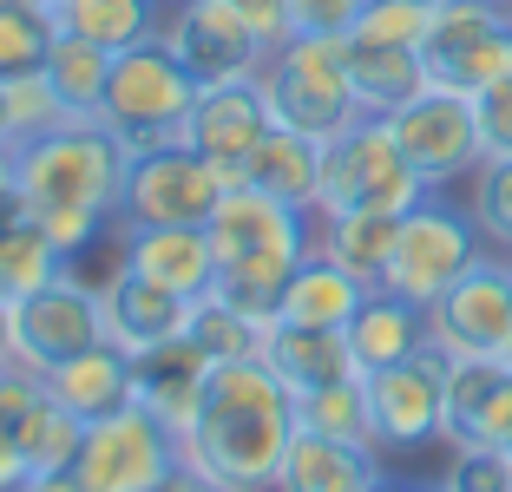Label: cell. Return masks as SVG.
I'll use <instances>...</instances> for the list:
<instances>
[{
    "label": "cell",
    "instance_id": "obj_12",
    "mask_svg": "<svg viewBox=\"0 0 512 492\" xmlns=\"http://www.w3.org/2000/svg\"><path fill=\"white\" fill-rule=\"evenodd\" d=\"M362 388H368L381 453H421L434 440H447V355L440 348H421L394 368L362 374Z\"/></svg>",
    "mask_w": 512,
    "mask_h": 492
},
{
    "label": "cell",
    "instance_id": "obj_33",
    "mask_svg": "<svg viewBox=\"0 0 512 492\" xmlns=\"http://www.w3.org/2000/svg\"><path fill=\"white\" fill-rule=\"evenodd\" d=\"M296 427H316L329 440H355V447H375V414H368V388L362 374L329 381L316 394H296Z\"/></svg>",
    "mask_w": 512,
    "mask_h": 492
},
{
    "label": "cell",
    "instance_id": "obj_17",
    "mask_svg": "<svg viewBox=\"0 0 512 492\" xmlns=\"http://www.w3.org/2000/svg\"><path fill=\"white\" fill-rule=\"evenodd\" d=\"M211 368L217 361L204 355L191 335H171V342L132 355V394H138L145 414H158L184 440V427L197 420V401H204V388H211Z\"/></svg>",
    "mask_w": 512,
    "mask_h": 492
},
{
    "label": "cell",
    "instance_id": "obj_5",
    "mask_svg": "<svg viewBox=\"0 0 512 492\" xmlns=\"http://www.w3.org/2000/svg\"><path fill=\"white\" fill-rule=\"evenodd\" d=\"M197 79L184 73V60L165 46V33L112 53V79H106V105H99V125L112 138H125V151H151L184 138V119L197 105Z\"/></svg>",
    "mask_w": 512,
    "mask_h": 492
},
{
    "label": "cell",
    "instance_id": "obj_23",
    "mask_svg": "<svg viewBox=\"0 0 512 492\" xmlns=\"http://www.w3.org/2000/svg\"><path fill=\"white\" fill-rule=\"evenodd\" d=\"M348 348H355V368H362V374L421 355V348H434V335H427V309H421V302H407V296H394V289H368L362 309H355V322H348Z\"/></svg>",
    "mask_w": 512,
    "mask_h": 492
},
{
    "label": "cell",
    "instance_id": "obj_19",
    "mask_svg": "<svg viewBox=\"0 0 512 492\" xmlns=\"http://www.w3.org/2000/svg\"><path fill=\"white\" fill-rule=\"evenodd\" d=\"M99 315H106V342H119L125 355H138V348H158V342H171V335H184L191 296L151 283L138 269H119V276L99 289Z\"/></svg>",
    "mask_w": 512,
    "mask_h": 492
},
{
    "label": "cell",
    "instance_id": "obj_27",
    "mask_svg": "<svg viewBox=\"0 0 512 492\" xmlns=\"http://www.w3.org/2000/svg\"><path fill=\"white\" fill-rule=\"evenodd\" d=\"M394 237H401V217H388V210H335V217H316V250L329 263H342L348 276H362L368 289H381V276H388Z\"/></svg>",
    "mask_w": 512,
    "mask_h": 492
},
{
    "label": "cell",
    "instance_id": "obj_25",
    "mask_svg": "<svg viewBox=\"0 0 512 492\" xmlns=\"http://www.w3.org/2000/svg\"><path fill=\"white\" fill-rule=\"evenodd\" d=\"M250 191H270L296 210H316V191H322V138H302L289 125H270V138L250 151L243 178Z\"/></svg>",
    "mask_w": 512,
    "mask_h": 492
},
{
    "label": "cell",
    "instance_id": "obj_21",
    "mask_svg": "<svg viewBox=\"0 0 512 492\" xmlns=\"http://www.w3.org/2000/svg\"><path fill=\"white\" fill-rule=\"evenodd\" d=\"M381 479V447H355V440H329L316 427H296L283 453L276 492H368Z\"/></svg>",
    "mask_w": 512,
    "mask_h": 492
},
{
    "label": "cell",
    "instance_id": "obj_48",
    "mask_svg": "<svg viewBox=\"0 0 512 492\" xmlns=\"http://www.w3.org/2000/svg\"><path fill=\"white\" fill-rule=\"evenodd\" d=\"M0 145H14V112H7V86H0Z\"/></svg>",
    "mask_w": 512,
    "mask_h": 492
},
{
    "label": "cell",
    "instance_id": "obj_31",
    "mask_svg": "<svg viewBox=\"0 0 512 492\" xmlns=\"http://www.w3.org/2000/svg\"><path fill=\"white\" fill-rule=\"evenodd\" d=\"M46 86L66 105V119H99L106 105V79H112V53L92 40H73V33H53V53H46Z\"/></svg>",
    "mask_w": 512,
    "mask_h": 492
},
{
    "label": "cell",
    "instance_id": "obj_14",
    "mask_svg": "<svg viewBox=\"0 0 512 492\" xmlns=\"http://www.w3.org/2000/svg\"><path fill=\"white\" fill-rule=\"evenodd\" d=\"M106 342V315H99V289L79 283L73 269H60L46 289L14 302V355L20 368L53 374L60 361H73L79 348Z\"/></svg>",
    "mask_w": 512,
    "mask_h": 492
},
{
    "label": "cell",
    "instance_id": "obj_10",
    "mask_svg": "<svg viewBox=\"0 0 512 492\" xmlns=\"http://www.w3.org/2000/svg\"><path fill=\"white\" fill-rule=\"evenodd\" d=\"M224 191H230L224 171L184 138H171V145L132 151L119 184V224H211Z\"/></svg>",
    "mask_w": 512,
    "mask_h": 492
},
{
    "label": "cell",
    "instance_id": "obj_38",
    "mask_svg": "<svg viewBox=\"0 0 512 492\" xmlns=\"http://www.w3.org/2000/svg\"><path fill=\"white\" fill-rule=\"evenodd\" d=\"M434 27V0H368L355 20V40H394V46H421Z\"/></svg>",
    "mask_w": 512,
    "mask_h": 492
},
{
    "label": "cell",
    "instance_id": "obj_24",
    "mask_svg": "<svg viewBox=\"0 0 512 492\" xmlns=\"http://www.w3.org/2000/svg\"><path fill=\"white\" fill-rule=\"evenodd\" d=\"M348 86L362 99L368 119H388L407 99H421L434 79H427L421 46H394V40H355L348 33Z\"/></svg>",
    "mask_w": 512,
    "mask_h": 492
},
{
    "label": "cell",
    "instance_id": "obj_34",
    "mask_svg": "<svg viewBox=\"0 0 512 492\" xmlns=\"http://www.w3.org/2000/svg\"><path fill=\"white\" fill-rule=\"evenodd\" d=\"M184 335H191V342L204 348L211 361H250V355H263V322H256V315H243L237 302H224L217 289L191 302Z\"/></svg>",
    "mask_w": 512,
    "mask_h": 492
},
{
    "label": "cell",
    "instance_id": "obj_46",
    "mask_svg": "<svg viewBox=\"0 0 512 492\" xmlns=\"http://www.w3.org/2000/svg\"><path fill=\"white\" fill-rule=\"evenodd\" d=\"M0 197H20V171H14V145H0Z\"/></svg>",
    "mask_w": 512,
    "mask_h": 492
},
{
    "label": "cell",
    "instance_id": "obj_26",
    "mask_svg": "<svg viewBox=\"0 0 512 492\" xmlns=\"http://www.w3.org/2000/svg\"><path fill=\"white\" fill-rule=\"evenodd\" d=\"M46 20H53V33L125 53L165 27V0H46Z\"/></svg>",
    "mask_w": 512,
    "mask_h": 492
},
{
    "label": "cell",
    "instance_id": "obj_47",
    "mask_svg": "<svg viewBox=\"0 0 512 492\" xmlns=\"http://www.w3.org/2000/svg\"><path fill=\"white\" fill-rule=\"evenodd\" d=\"M165 492H224V486H211V479H197V473H178Z\"/></svg>",
    "mask_w": 512,
    "mask_h": 492
},
{
    "label": "cell",
    "instance_id": "obj_6",
    "mask_svg": "<svg viewBox=\"0 0 512 492\" xmlns=\"http://www.w3.org/2000/svg\"><path fill=\"white\" fill-rule=\"evenodd\" d=\"M421 197H427V184L407 164V151L394 145L388 119H368L362 112L348 132H335L322 145L316 217H335V210H388V217H407Z\"/></svg>",
    "mask_w": 512,
    "mask_h": 492
},
{
    "label": "cell",
    "instance_id": "obj_51",
    "mask_svg": "<svg viewBox=\"0 0 512 492\" xmlns=\"http://www.w3.org/2000/svg\"><path fill=\"white\" fill-rule=\"evenodd\" d=\"M0 7H46V0H0Z\"/></svg>",
    "mask_w": 512,
    "mask_h": 492
},
{
    "label": "cell",
    "instance_id": "obj_35",
    "mask_svg": "<svg viewBox=\"0 0 512 492\" xmlns=\"http://www.w3.org/2000/svg\"><path fill=\"white\" fill-rule=\"evenodd\" d=\"M53 53V20L46 7H0V86L33 79Z\"/></svg>",
    "mask_w": 512,
    "mask_h": 492
},
{
    "label": "cell",
    "instance_id": "obj_36",
    "mask_svg": "<svg viewBox=\"0 0 512 492\" xmlns=\"http://www.w3.org/2000/svg\"><path fill=\"white\" fill-rule=\"evenodd\" d=\"M460 191H467V210H473V224H480V237L512 256V158H486Z\"/></svg>",
    "mask_w": 512,
    "mask_h": 492
},
{
    "label": "cell",
    "instance_id": "obj_43",
    "mask_svg": "<svg viewBox=\"0 0 512 492\" xmlns=\"http://www.w3.org/2000/svg\"><path fill=\"white\" fill-rule=\"evenodd\" d=\"M20 492H86V479H79L73 466H53V473H33Z\"/></svg>",
    "mask_w": 512,
    "mask_h": 492
},
{
    "label": "cell",
    "instance_id": "obj_30",
    "mask_svg": "<svg viewBox=\"0 0 512 492\" xmlns=\"http://www.w3.org/2000/svg\"><path fill=\"white\" fill-rule=\"evenodd\" d=\"M506 388H512V368L499 355H447V447L480 440Z\"/></svg>",
    "mask_w": 512,
    "mask_h": 492
},
{
    "label": "cell",
    "instance_id": "obj_15",
    "mask_svg": "<svg viewBox=\"0 0 512 492\" xmlns=\"http://www.w3.org/2000/svg\"><path fill=\"white\" fill-rule=\"evenodd\" d=\"M506 328H512V256L506 250H486L447 296L427 302V335H434L440 355H499Z\"/></svg>",
    "mask_w": 512,
    "mask_h": 492
},
{
    "label": "cell",
    "instance_id": "obj_50",
    "mask_svg": "<svg viewBox=\"0 0 512 492\" xmlns=\"http://www.w3.org/2000/svg\"><path fill=\"white\" fill-rule=\"evenodd\" d=\"M499 361H506V368H512V328H506V342H499Z\"/></svg>",
    "mask_w": 512,
    "mask_h": 492
},
{
    "label": "cell",
    "instance_id": "obj_53",
    "mask_svg": "<svg viewBox=\"0 0 512 492\" xmlns=\"http://www.w3.org/2000/svg\"><path fill=\"white\" fill-rule=\"evenodd\" d=\"M165 7H171V0H165Z\"/></svg>",
    "mask_w": 512,
    "mask_h": 492
},
{
    "label": "cell",
    "instance_id": "obj_39",
    "mask_svg": "<svg viewBox=\"0 0 512 492\" xmlns=\"http://www.w3.org/2000/svg\"><path fill=\"white\" fill-rule=\"evenodd\" d=\"M7 112H14V145H20V138H40V132H53V125H66V105L53 99L46 73H33V79H14V86H7Z\"/></svg>",
    "mask_w": 512,
    "mask_h": 492
},
{
    "label": "cell",
    "instance_id": "obj_40",
    "mask_svg": "<svg viewBox=\"0 0 512 492\" xmlns=\"http://www.w3.org/2000/svg\"><path fill=\"white\" fill-rule=\"evenodd\" d=\"M368 0H289V33H355Z\"/></svg>",
    "mask_w": 512,
    "mask_h": 492
},
{
    "label": "cell",
    "instance_id": "obj_2",
    "mask_svg": "<svg viewBox=\"0 0 512 492\" xmlns=\"http://www.w3.org/2000/svg\"><path fill=\"white\" fill-rule=\"evenodd\" d=\"M125 164H132L125 138H112L99 119H66L53 132L14 145L20 204H27V217H40L46 237L66 256H79L99 230L119 224Z\"/></svg>",
    "mask_w": 512,
    "mask_h": 492
},
{
    "label": "cell",
    "instance_id": "obj_28",
    "mask_svg": "<svg viewBox=\"0 0 512 492\" xmlns=\"http://www.w3.org/2000/svg\"><path fill=\"white\" fill-rule=\"evenodd\" d=\"M368 283L362 276H348L342 263H329L322 250L302 256V269L289 276L283 289V322H309V328H348L355 309H362Z\"/></svg>",
    "mask_w": 512,
    "mask_h": 492
},
{
    "label": "cell",
    "instance_id": "obj_4",
    "mask_svg": "<svg viewBox=\"0 0 512 492\" xmlns=\"http://www.w3.org/2000/svg\"><path fill=\"white\" fill-rule=\"evenodd\" d=\"M263 99H270L276 125L302 138H322L329 145L335 132L362 119V99L348 86V33H283L263 60Z\"/></svg>",
    "mask_w": 512,
    "mask_h": 492
},
{
    "label": "cell",
    "instance_id": "obj_44",
    "mask_svg": "<svg viewBox=\"0 0 512 492\" xmlns=\"http://www.w3.org/2000/svg\"><path fill=\"white\" fill-rule=\"evenodd\" d=\"M480 440H486V447H512V388L499 394V407H493V420H486Z\"/></svg>",
    "mask_w": 512,
    "mask_h": 492
},
{
    "label": "cell",
    "instance_id": "obj_45",
    "mask_svg": "<svg viewBox=\"0 0 512 492\" xmlns=\"http://www.w3.org/2000/svg\"><path fill=\"white\" fill-rule=\"evenodd\" d=\"M14 302H0V368H14Z\"/></svg>",
    "mask_w": 512,
    "mask_h": 492
},
{
    "label": "cell",
    "instance_id": "obj_32",
    "mask_svg": "<svg viewBox=\"0 0 512 492\" xmlns=\"http://www.w3.org/2000/svg\"><path fill=\"white\" fill-rule=\"evenodd\" d=\"M66 269V250L46 237L40 217L20 210L14 224H0V302H20L33 289H46Z\"/></svg>",
    "mask_w": 512,
    "mask_h": 492
},
{
    "label": "cell",
    "instance_id": "obj_52",
    "mask_svg": "<svg viewBox=\"0 0 512 492\" xmlns=\"http://www.w3.org/2000/svg\"><path fill=\"white\" fill-rule=\"evenodd\" d=\"M407 492H440V486H407Z\"/></svg>",
    "mask_w": 512,
    "mask_h": 492
},
{
    "label": "cell",
    "instance_id": "obj_9",
    "mask_svg": "<svg viewBox=\"0 0 512 492\" xmlns=\"http://www.w3.org/2000/svg\"><path fill=\"white\" fill-rule=\"evenodd\" d=\"M73 473L86 479V492H165L184 473V453H178V433L132 401L86 427Z\"/></svg>",
    "mask_w": 512,
    "mask_h": 492
},
{
    "label": "cell",
    "instance_id": "obj_37",
    "mask_svg": "<svg viewBox=\"0 0 512 492\" xmlns=\"http://www.w3.org/2000/svg\"><path fill=\"white\" fill-rule=\"evenodd\" d=\"M440 492H512V447H486V440L453 447Z\"/></svg>",
    "mask_w": 512,
    "mask_h": 492
},
{
    "label": "cell",
    "instance_id": "obj_22",
    "mask_svg": "<svg viewBox=\"0 0 512 492\" xmlns=\"http://www.w3.org/2000/svg\"><path fill=\"white\" fill-rule=\"evenodd\" d=\"M46 394L92 427V420H106V414H119V407L138 401L132 394V355H125L119 342H92V348H79L73 361H60V368L46 374Z\"/></svg>",
    "mask_w": 512,
    "mask_h": 492
},
{
    "label": "cell",
    "instance_id": "obj_1",
    "mask_svg": "<svg viewBox=\"0 0 512 492\" xmlns=\"http://www.w3.org/2000/svg\"><path fill=\"white\" fill-rule=\"evenodd\" d=\"M289 440H296V394L263 355H250L211 368V388L197 401V420L184 427L178 453L184 473L224 492H276Z\"/></svg>",
    "mask_w": 512,
    "mask_h": 492
},
{
    "label": "cell",
    "instance_id": "obj_3",
    "mask_svg": "<svg viewBox=\"0 0 512 492\" xmlns=\"http://www.w3.org/2000/svg\"><path fill=\"white\" fill-rule=\"evenodd\" d=\"M204 230L217 243V296L237 302L256 322H276L289 276L302 269V256L316 250V210H296L270 191L230 184Z\"/></svg>",
    "mask_w": 512,
    "mask_h": 492
},
{
    "label": "cell",
    "instance_id": "obj_29",
    "mask_svg": "<svg viewBox=\"0 0 512 492\" xmlns=\"http://www.w3.org/2000/svg\"><path fill=\"white\" fill-rule=\"evenodd\" d=\"M53 401L46 394V374L33 368H0V492H20L33 479V427H40V407Z\"/></svg>",
    "mask_w": 512,
    "mask_h": 492
},
{
    "label": "cell",
    "instance_id": "obj_8",
    "mask_svg": "<svg viewBox=\"0 0 512 492\" xmlns=\"http://www.w3.org/2000/svg\"><path fill=\"white\" fill-rule=\"evenodd\" d=\"M421 60L434 86L467 99L512 79V0H434Z\"/></svg>",
    "mask_w": 512,
    "mask_h": 492
},
{
    "label": "cell",
    "instance_id": "obj_41",
    "mask_svg": "<svg viewBox=\"0 0 512 492\" xmlns=\"http://www.w3.org/2000/svg\"><path fill=\"white\" fill-rule=\"evenodd\" d=\"M473 112H480V138H486V158H512V79L473 92Z\"/></svg>",
    "mask_w": 512,
    "mask_h": 492
},
{
    "label": "cell",
    "instance_id": "obj_7",
    "mask_svg": "<svg viewBox=\"0 0 512 492\" xmlns=\"http://www.w3.org/2000/svg\"><path fill=\"white\" fill-rule=\"evenodd\" d=\"M486 250H493V243L480 237L473 210L453 204L447 191H427L421 204L401 217V237H394V256H388L381 289H394V296H407V302H421V309H427V302L447 296V289L460 283Z\"/></svg>",
    "mask_w": 512,
    "mask_h": 492
},
{
    "label": "cell",
    "instance_id": "obj_11",
    "mask_svg": "<svg viewBox=\"0 0 512 492\" xmlns=\"http://www.w3.org/2000/svg\"><path fill=\"white\" fill-rule=\"evenodd\" d=\"M394 145L407 151V164L421 171L427 191H460L486 164V138H480V112L467 92L427 86L421 99H407L401 112H388Z\"/></svg>",
    "mask_w": 512,
    "mask_h": 492
},
{
    "label": "cell",
    "instance_id": "obj_13",
    "mask_svg": "<svg viewBox=\"0 0 512 492\" xmlns=\"http://www.w3.org/2000/svg\"><path fill=\"white\" fill-rule=\"evenodd\" d=\"M165 46L184 60L197 86H224V79H256L270 60V40L224 0H171L165 7Z\"/></svg>",
    "mask_w": 512,
    "mask_h": 492
},
{
    "label": "cell",
    "instance_id": "obj_16",
    "mask_svg": "<svg viewBox=\"0 0 512 492\" xmlns=\"http://www.w3.org/2000/svg\"><path fill=\"white\" fill-rule=\"evenodd\" d=\"M270 125H276V112H270V99H263V79H224V86L197 92L191 119H184V145L204 151V158L237 184L250 151L270 138Z\"/></svg>",
    "mask_w": 512,
    "mask_h": 492
},
{
    "label": "cell",
    "instance_id": "obj_42",
    "mask_svg": "<svg viewBox=\"0 0 512 492\" xmlns=\"http://www.w3.org/2000/svg\"><path fill=\"white\" fill-rule=\"evenodd\" d=\"M224 7H237V14L250 20V27L263 33L270 46H276V40L289 33V0H224Z\"/></svg>",
    "mask_w": 512,
    "mask_h": 492
},
{
    "label": "cell",
    "instance_id": "obj_20",
    "mask_svg": "<svg viewBox=\"0 0 512 492\" xmlns=\"http://www.w3.org/2000/svg\"><path fill=\"white\" fill-rule=\"evenodd\" d=\"M263 361L283 374L289 394H316L329 381H348L355 368V348H348V328H309V322H263Z\"/></svg>",
    "mask_w": 512,
    "mask_h": 492
},
{
    "label": "cell",
    "instance_id": "obj_49",
    "mask_svg": "<svg viewBox=\"0 0 512 492\" xmlns=\"http://www.w3.org/2000/svg\"><path fill=\"white\" fill-rule=\"evenodd\" d=\"M368 492H407V486H401V479H388V473H381V479H375Z\"/></svg>",
    "mask_w": 512,
    "mask_h": 492
},
{
    "label": "cell",
    "instance_id": "obj_18",
    "mask_svg": "<svg viewBox=\"0 0 512 492\" xmlns=\"http://www.w3.org/2000/svg\"><path fill=\"white\" fill-rule=\"evenodd\" d=\"M125 269L197 302L217 289V243L204 224H125Z\"/></svg>",
    "mask_w": 512,
    "mask_h": 492
}]
</instances>
